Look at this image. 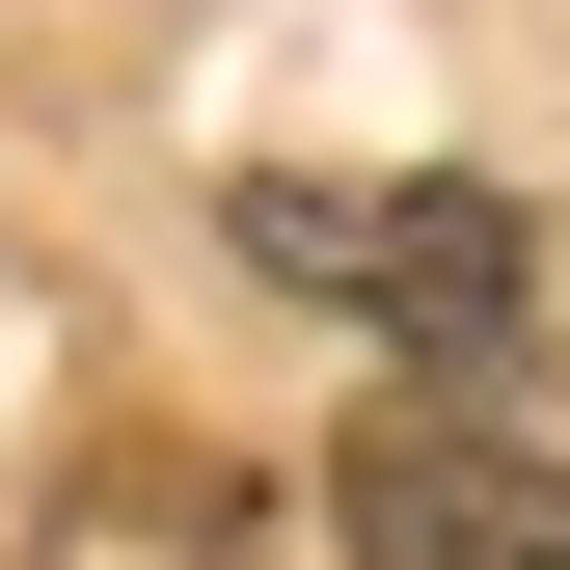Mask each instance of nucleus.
<instances>
[{
	"instance_id": "obj_2",
	"label": "nucleus",
	"mask_w": 570,
	"mask_h": 570,
	"mask_svg": "<svg viewBox=\"0 0 570 570\" xmlns=\"http://www.w3.org/2000/svg\"><path fill=\"white\" fill-rule=\"evenodd\" d=\"M326 517H353V570H570V462H517L489 407H353Z\"/></svg>"
},
{
	"instance_id": "obj_1",
	"label": "nucleus",
	"mask_w": 570,
	"mask_h": 570,
	"mask_svg": "<svg viewBox=\"0 0 570 570\" xmlns=\"http://www.w3.org/2000/svg\"><path fill=\"white\" fill-rule=\"evenodd\" d=\"M245 272L353 299L381 353H435V381L517 353V190H462V164H272L245 190Z\"/></svg>"
},
{
	"instance_id": "obj_3",
	"label": "nucleus",
	"mask_w": 570,
	"mask_h": 570,
	"mask_svg": "<svg viewBox=\"0 0 570 570\" xmlns=\"http://www.w3.org/2000/svg\"><path fill=\"white\" fill-rule=\"evenodd\" d=\"M28 570H245V489L190 462V435H82V489H55Z\"/></svg>"
}]
</instances>
